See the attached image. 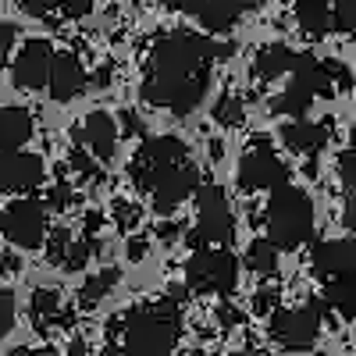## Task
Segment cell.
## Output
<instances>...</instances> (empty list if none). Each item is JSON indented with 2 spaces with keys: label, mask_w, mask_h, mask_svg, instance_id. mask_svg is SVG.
<instances>
[{
  "label": "cell",
  "mask_w": 356,
  "mask_h": 356,
  "mask_svg": "<svg viewBox=\"0 0 356 356\" xmlns=\"http://www.w3.org/2000/svg\"><path fill=\"white\" fill-rule=\"evenodd\" d=\"M232 43L200 33H168L150 50V72L143 82V100L171 114H189L203 104L211 86V65L232 57Z\"/></svg>",
  "instance_id": "cell-1"
},
{
  "label": "cell",
  "mask_w": 356,
  "mask_h": 356,
  "mask_svg": "<svg viewBox=\"0 0 356 356\" xmlns=\"http://www.w3.org/2000/svg\"><path fill=\"white\" fill-rule=\"evenodd\" d=\"M182 332V303L171 296L143 303L125 317V349L132 356H168Z\"/></svg>",
  "instance_id": "cell-2"
},
{
  "label": "cell",
  "mask_w": 356,
  "mask_h": 356,
  "mask_svg": "<svg viewBox=\"0 0 356 356\" xmlns=\"http://www.w3.org/2000/svg\"><path fill=\"white\" fill-rule=\"evenodd\" d=\"M314 235V203L300 186H278L267 196V239L278 250H296Z\"/></svg>",
  "instance_id": "cell-3"
},
{
  "label": "cell",
  "mask_w": 356,
  "mask_h": 356,
  "mask_svg": "<svg viewBox=\"0 0 356 356\" xmlns=\"http://www.w3.org/2000/svg\"><path fill=\"white\" fill-rule=\"evenodd\" d=\"M186 285L203 296H232L239 285V260L225 246L193 250V257L186 260Z\"/></svg>",
  "instance_id": "cell-4"
},
{
  "label": "cell",
  "mask_w": 356,
  "mask_h": 356,
  "mask_svg": "<svg viewBox=\"0 0 356 356\" xmlns=\"http://www.w3.org/2000/svg\"><path fill=\"white\" fill-rule=\"evenodd\" d=\"M235 235V218L228 196L221 193V186H200L196 189V225L189 232V246L203 250V246H228Z\"/></svg>",
  "instance_id": "cell-5"
},
{
  "label": "cell",
  "mask_w": 356,
  "mask_h": 356,
  "mask_svg": "<svg viewBox=\"0 0 356 356\" xmlns=\"http://www.w3.org/2000/svg\"><path fill=\"white\" fill-rule=\"evenodd\" d=\"M189 161V146L175 136H150L132 157V182L143 193H154L161 178H168L175 168Z\"/></svg>",
  "instance_id": "cell-6"
},
{
  "label": "cell",
  "mask_w": 356,
  "mask_h": 356,
  "mask_svg": "<svg viewBox=\"0 0 356 356\" xmlns=\"http://www.w3.org/2000/svg\"><path fill=\"white\" fill-rule=\"evenodd\" d=\"M0 232L4 239L15 243L18 250H40L47 239V207L40 200H15L4 214H0Z\"/></svg>",
  "instance_id": "cell-7"
},
{
  "label": "cell",
  "mask_w": 356,
  "mask_h": 356,
  "mask_svg": "<svg viewBox=\"0 0 356 356\" xmlns=\"http://www.w3.org/2000/svg\"><path fill=\"white\" fill-rule=\"evenodd\" d=\"M278 186H289V164L267 143H253L239 161V189L275 193Z\"/></svg>",
  "instance_id": "cell-8"
},
{
  "label": "cell",
  "mask_w": 356,
  "mask_h": 356,
  "mask_svg": "<svg viewBox=\"0 0 356 356\" xmlns=\"http://www.w3.org/2000/svg\"><path fill=\"white\" fill-rule=\"evenodd\" d=\"M321 335V310L314 303L307 307H282L271 314V339L289 349V353H303L317 342Z\"/></svg>",
  "instance_id": "cell-9"
},
{
  "label": "cell",
  "mask_w": 356,
  "mask_h": 356,
  "mask_svg": "<svg viewBox=\"0 0 356 356\" xmlns=\"http://www.w3.org/2000/svg\"><path fill=\"white\" fill-rule=\"evenodd\" d=\"M314 275L328 282L356 278V239H328L314 246Z\"/></svg>",
  "instance_id": "cell-10"
},
{
  "label": "cell",
  "mask_w": 356,
  "mask_h": 356,
  "mask_svg": "<svg viewBox=\"0 0 356 356\" xmlns=\"http://www.w3.org/2000/svg\"><path fill=\"white\" fill-rule=\"evenodd\" d=\"M43 157L36 154H22V150H11V154H0V193H33L40 182H43Z\"/></svg>",
  "instance_id": "cell-11"
},
{
  "label": "cell",
  "mask_w": 356,
  "mask_h": 356,
  "mask_svg": "<svg viewBox=\"0 0 356 356\" xmlns=\"http://www.w3.org/2000/svg\"><path fill=\"white\" fill-rule=\"evenodd\" d=\"M54 47L47 40H29L15 57V86L18 89H43L50 82Z\"/></svg>",
  "instance_id": "cell-12"
},
{
  "label": "cell",
  "mask_w": 356,
  "mask_h": 356,
  "mask_svg": "<svg viewBox=\"0 0 356 356\" xmlns=\"http://www.w3.org/2000/svg\"><path fill=\"white\" fill-rule=\"evenodd\" d=\"M196 189H200V171H196L193 161H186L182 168H175L168 178H161V182L154 186V193H150V200H154V207L161 214H171L175 207L186 203Z\"/></svg>",
  "instance_id": "cell-13"
},
{
  "label": "cell",
  "mask_w": 356,
  "mask_h": 356,
  "mask_svg": "<svg viewBox=\"0 0 356 356\" xmlns=\"http://www.w3.org/2000/svg\"><path fill=\"white\" fill-rule=\"evenodd\" d=\"M47 89H50V97H54L57 104L75 100V97L82 93V89H86V72H82V65H79V57H75V54H68V50L54 54Z\"/></svg>",
  "instance_id": "cell-14"
},
{
  "label": "cell",
  "mask_w": 356,
  "mask_h": 356,
  "mask_svg": "<svg viewBox=\"0 0 356 356\" xmlns=\"http://www.w3.org/2000/svg\"><path fill=\"white\" fill-rule=\"evenodd\" d=\"M79 143L89 146V154H93V157L111 161L114 150H118V125H114V118L104 114V111L86 114V122L79 129Z\"/></svg>",
  "instance_id": "cell-15"
},
{
  "label": "cell",
  "mask_w": 356,
  "mask_h": 356,
  "mask_svg": "<svg viewBox=\"0 0 356 356\" xmlns=\"http://www.w3.org/2000/svg\"><path fill=\"white\" fill-rule=\"evenodd\" d=\"M36 122L25 107H0V154L22 150V143H29Z\"/></svg>",
  "instance_id": "cell-16"
},
{
  "label": "cell",
  "mask_w": 356,
  "mask_h": 356,
  "mask_svg": "<svg viewBox=\"0 0 356 356\" xmlns=\"http://www.w3.org/2000/svg\"><path fill=\"white\" fill-rule=\"evenodd\" d=\"M243 15H246L243 0H211L196 18H200L207 36H221V33H232V29L243 22Z\"/></svg>",
  "instance_id": "cell-17"
},
{
  "label": "cell",
  "mask_w": 356,
  "mask_h": 356,
  "mask_svg": "<svg viewBox=\"0 0 356 356\" xmlns=\"http://www.w3.org/2000/svg\"><path fill=\"white\" fill-rule=\"evenodd\" d=\"M282 143L289 146L292 154H307V157H314V154H321L324 146H328V129L324 125H310V122H289L285 129H282Z\"/></svg>",
  "instance_id": "cell-18"
},
{
  "label": "cell",
  "mask_w": 356,
  "mask_h": 356,
  "mask_svg": "<svg viewBox=\"0 0 356 356\" xmlns=\"http://www.w3.org/2000/svg\"><path fill=\"white\" fill-rule=\"evenodd\" d=\"M292 79L303 82L314 97H332V93H335V86H332V79H328V68H324V61H317L310 50H303V54L292 57Z\"/></svg>",
  "instance_id": "cell-19"
},
{
  "label": "cell",
  "mask_w": 356,
  "mask_h": 356,
  "mask_svg": "<svg viewBox=\"0 0 356 356\" xmlns=\"http://www.w3.org/2000/svg\"><path fill=\"white\" fill-rule=\"evenodd\" d=\"M292 50L285 43H264L253 57V75L264 79V82H271V79H282L292 72Z\"/></svg>",
  "instance_id": "cell-20"
},
{
  "label": "cell",
  "mask_w": 356,
  "mask_h": 356,
  "mask_svg": "<svg viewBox=\"0 0 356 356\" xmlns=\"http://www.w3.org/2000/svg\"><path fill=\"white\" fill-rule=\"evenodd\" d=\"M292 8L307 36H324L332 29V0H296Z\"/></svg>",
  "instance_id": "cell-21"
},
{
  "label": "cell",
  "mask_w": 356,
  "mask_h": 356,
  "mask_svg": "<svg viewBox=\"0 0 356 356\" xmlns=\"http://www.w3.org/2000/svg\"><path fill=\"white\" fill-rule=\"evenodd\" d=\"M310 104H314V93H310L303 82L292 79V82L282 89V93L271 100V111H275V114H285V118H296V122H300V118L310 111Z\"/></svg>",
  "instance_id": "cell-22"
},
{
  "label": "cell",
  "mask_w": 356,
  "mask_h": 356,
  "mask_svg": "<svg viewBox=\"0 0 356 356\" xmlns=\"http://www.w3.org/2000/svg\"><path fill=\"white\" fill-rule=\"evenodd\" d=\"M246 267L260 278H271L278 271V246L271 239H253L246 250Z\"/></svg>",
  "instance_id": "cell-23"
},
{
  "label": "cell",
  "mask_w": 356,
  "mask_h": 356,
  "mask_svg": "<svg viewBox=\"0 0 356 356\" xmlns=\"http://www.w3.org/2000/svg\"><path fill=\"white\" fill-rule=\"evenodd\" d=\"M324 307H332V310L342 314V317H353V314H356V278L328 282V285H324Z\"/></svg>",
  "instance_id": "cell-24"
},
{
  "label": "cell",
  "mask_w": 356,
  "mask_h": 356,
  "mask_svg": "<svg viewBox=\"0 0 356 356\" xmlns=\"http://www.w3.org/2000/svg\"><path fill=\"white\" fill-rule=\"evenodd\" d=\"M114 285H118V271H114V267H104L100 275L86 278V285L79 289V303H82V307H97Z\"/></svg>",
  "instance_id": "cell-25"
},
{
  "label": "cell",
  "mask_w": 356,
  "mask_h": 356,
  "mask_svg": "<svg viewBox=\"0 0 356 356\" xmlns=\"http://www.w3.org/2000/svg\"><path fill=\"white\" fill-rule=\"evenodd\" d=\"M33 317L36 321H61L68 324V314H61V296L54 289H36L33 292Z\"/></svg>",
  "instance_id": "cell-26"
},
{
  "label": "cell",
  "mask_w": 356,
  "mask_h": 356,
  "mask_svg": "<svg viewBox=\"0 0 356 356\" xmlns=\"http://www.w3.org/2000/svg\"><path fill=\"white\" fill-rule=\"evenodd\" d=\"M214 122H218L221 129H239V125L246 122L243 100H239V97H221L218 107H214Z\"/></svg>",
  "instance_id": "cell-27"
},
{
  "label": "cell",
  "mask_w": 356,
  "mask_h": 356,
  "mask_svg": "<svg viewBox=\"0 0 356 356\" xmlns=\"http://www.w3.org/2000/svg\"><path fill=\"white\" fill-rule=\"evenodd\" d=\"M332 29L356 36V0H332Z\"/></svg>",
  "instance_id": "cell-28"
},
{
  "label": "cell",
  "mask_w": 356,
  "mask_h": 356,
  "mask_svg": "<svg viewBox=\"0 0 356 356\" xmlns=\"http://www.w3.org/2000/svg\"><path fill=\"white\" fill-rule=\"evenodd\" d=\"M89 253H97V243H72L68 253H65V260H61V267H65V271H82Z\"/></svg>",
  "instance_id": "cell-29"
},
{
  "label": "cell",
  "mask_w": 356,
  "mask_h": 356,
  "mask_svg": "<svg viewBox=\"0 0 356 356\" xmlns=\"http://www.w3.org/2000/svg\"><path fill=\"white\" fill-rule=\"evenodd\" d=\"M339 182L356 196V150H346L339 154Z\"/></svg>",
  "instance_id": "cell-30"
},
{
  "label": "cell",
  "mask_w": 356,
  "mask_h": 356,
  "mask_svg": "<svg viewBox=\"0 0 356 356\" xmlns=\"http://www.w3.org/2000/svg\"><path fill=\"white\" fill-rule=\"evenodd\" d=\"M11 328H15V296L0 289V335H8Z\"/></svg>",
  "instance_id": "cell-31"
},
{
  "label": "cell",
  "mask_w": 356,
  "mask_h": 356,
  "mask_svg": "<svg viewBox=\"0 0 356 356\" xmlns=\"http://www.w3.org/2000/svg\"><path fill=\"white\" fill-rule=\"evenodd\" d=\"M68 246H72V235H68L65 228H57V232L50 235V250H47L50 264H61V260H65V253H68Z\"/></svg>",
  "instance_id": "cell-32"
},
{
  "label": "cell",
  "mask_w": 356,
  "mask_h": 356,
  "mask_svg": "<svg viewBox=\"0 0 356 356\" xmlns=\"http://www.w3.org/2000/svg\"><path fill=\"white\" fill-rule=\"evenodd\" d=\"M253 310L257 314H275L278 310V289H260L253 296Z\"/></svg>",
  "instance_id": "cell-33"
},
{
  "label": "cell",
  "mask_w": 356,
  "mask_h": 356,
  "mask_svg": "<svg viewBox=\"0 0 356 356\" xmlns=\"http://www.w3.org/2000/svg\"><path fill=\"white\" fill-rule=\"evenodd\" d=\"M324 68H328V79H332L335 89H349L353 86V75H349V68L342 61H324Z\"/></svg>",
  "instance_id": "cell-34"
},
{
  "label": "cell",
  "mask_w": 356,
  "mask_h": 356,
  "mask_svg": "<svg viewBox=\"0 0 356 356\" xmlns=\"http://www.w3.org/2000/svg\"><path fill=\"white\" fill-rule=\"evenodd\" d=\"M18 4H22V11H29V15H50V11H61L65 0H18Z\"/></svg>",
  "instance_id": "cell-35"
},
{
  "label": "cell",
  "mask_w": 356,
  "mask_h": 356,
  "mask_svg": "<svg viewBox=\"0 0 356 356\" xmlns=\"http://www.w3.org/2000/svg\"><path fill=\"white\" fill-rule=\"evenodd\" d=\"M11 47H15V25L0 22V68L8 65V57H11Z\"/></svg>",
  "instance_id": "cell-36"
},
{
  "label": "cell",
  "mask_w": 356,
  "mask_h": 356,
  "mask_svg": "<svg viewBox=\"0 0 356 356\" xmlns=\"http://www.w3.org/2000/svg\"><path fill=\"white\" fill-rule=\"evenodd\" d=\"M164 8H171V11H182V15H200L211 0H161Z\"/></svg>",
  "instance_id": "cell-37"
},
{
  "label": "cell",
  "mask_w": 356,
  "mask_h": 356,
  "mask_svg": "<svg viewBox=\"0 0 356 356\" xmlns=\"http://www.w3.org/2000/svg\"><path fill=\"white\" fill-rule=\"evenodd\" d=\"M72 168L79 171V175H86V178H97L100 171H97V164H93V157H86L82 150H75L72 154Z\"/></svg>",
  "instance_id": "cell-38"
},
{
  "label": "cell",
  "mask_w": 356,
  "mask_h": 356,
  "mask_svg": "<svg viewBox=\"0 0 356 356\" xmlns=\"http://www.w3.org/2000/svg\"><path fill=\"white\" fill-rule=\"evenodd\" d=\"M68 203H72V189L68 186H54L50 189V207H54V211H65Z\"/></svg>",
  "instance_id": "cell-39"
},
{
  "label": "cell",
  "mask_w": 356,
  "mask_h": 356,
  "mask_svg": "<svg viewBox=\"0 0 356 356\" xmlns=\"http://www.w3.org/2000/svg\"><path fill=\"white\" fill-rule=\"evenodd\" d=\"M114 214H118V225H125V228H132L136 218H139V214H136V207H129V203H118V207H114Z\"/></svg>",
  "instance_id": "cell-40"
},
{
  "label": "cell",
  "mask_w": 356,
  "mask_h": 356,
  "mask_svg": "<svg viewBox=\"0 0 356 356\" xmlns=\"http://www.w3.org/2000/svg\"><path fill=\"white\" fill-rule=\"evenodd\" d=\"M342 225L356 235V196H349V203H346V214H342Z\"/></svg>",
  "instance_id": "cell-41"
},
{
  "label": "cell",
  "mask_w": 356,
  "mask_h": 356,
  "mask_svg": "<svg viewBox=\"0 0 356 356\" xmlns=\"http://www.w3.org/2000/svg\"><path fill=\"white\" fill-rule=\"evenodd\" d=\"M146 257V239H132L129 243V260H143Z\"/></svg>",
  "instance_id": "cell-42"
},
{
  "label": "cell",
  "mask_w": 356,
  "mask_h": 356,
  "mask_svg": "<svg viewBox=\"0 0 356 356\" xmlns=\"http://www.w3.org/2000/svg\"><path fill=\"white\" fill-rule=\"evenodd\" d=\"M122 122H125V132H139V118H136V114H125ZM125 132H122V136H125Z\"/></svg>",
  "instance_id": "cell-43"
},
{
  "label": "cell",
  "mask_w": 356,
  "mask_h": 356,
  "mask_svg": "<svg viewBox=\"0 0 356 356\" xmlns=\"http://www.w3.org/2000/svg\"><path fill=\"white\" fill-rule=\"evenodd\" d=\"M100 356H132V353H129V349H122V346H107Z\"/></svg>",
  "instance_id": "cell-44"
},
{
  "label": "cell",
  "mask_w": 356,
  "mask_h": 356,
  "mask_svg": "<svg viewBox=\"0 0 356 356\" xmlns=\"http://www.w3.org/2000/svg\"><path fill=\"white\" fill-rule=\"evenodd\" d=\"M221 321H225V324H239V314L225 307V310H221Z\"/></svg>",
  "instance_id": "cell-45"
},
{
  "label": "cell",
  "mask_w": 356,
  "mask_h": 356,
  "mask_svg": "<svg viewBox=\"0 0 356 356\" xmlns=\"http://www.w3.org/2000/svg\"><path fill=\"white\" fill-rule=\"evenodd\" d=\"M8 356H36V353H33V349H25V346H18V349H11Z\"/></svg>",
  "instance_id": "cell-46"
},
{
  "label": "cell",
  "mask_w": 356,
  "mask_h": 356,
  "mask_svg": "<svg viewBox=\"0 0 356 356\" xmlns=\"http://www.w3.org/2000/svg\"><path fill=\"white\" fill-rule=\"evenodd\" d=\"M82 353H86V346L82 342H72V356H82Z\"/></svg>",
  "instance_id": "cell-47"
},
{
  "label": "cell",
  "mask_w": 356,
  "mask_h": 356,
  "mask_svg": "<svg viewBox=\"0 0 356 356\" xmlns=\"http://www.w3.org/2000/svg\"><path fill=\"white\" fill-rule=\"evenodd\" d=\"M36 356H57V353H54V349H40Z\"/></svg>",
  "instance_id": "cell-48"
},
{
  "label": "cell",
  "mask_w": 356,
  "mask_h": 356,
  "mask_svg": "<svg viewBox=\"0 0 356 356\" xmlns=\"http://www.w3.org/2000/svg\"><path fill=\"white\" fill-rule=\"evenodd\" d=\"M235 356H250V353H235Z\"/></svg>",
  "instance_id": "cell-49"
},
{
  "label": "cell",
  "mask_w": 356,
  "mask_h": 356,
  "mask_svg": "<svg viewBox=\"0 0 356 356\" xmlns=\"http://www.w3.org/2000/svg\"><path fill=\"white\" fill-rule=\"evenodd\" d=\"M289 4H296V0H289Z\"/></svg>",
  "instance_id": "cell-50"
},
{
  "label": "cell",
  "mask_w": 356,
  "mask_h": 356,
  "mask_svg": "<svg viewBox=\"0 0 356 356\" xmlns=\"http://www.w3.org/2000/svg\"><path fill=\"white\" fill-rule=\"evenodd\" d=\"M168 356H171V353H168Z\"/></svg>",
  "instance_id": "cell-51"
}]
</instances>
